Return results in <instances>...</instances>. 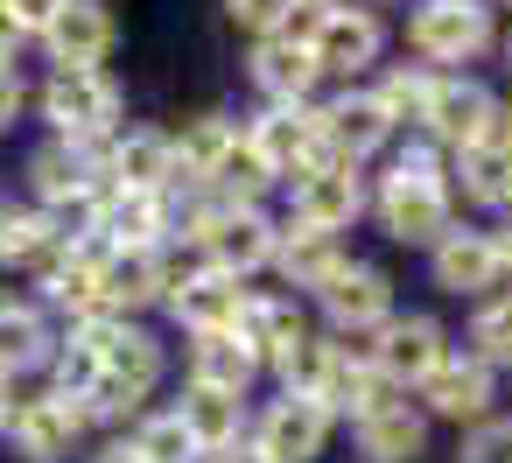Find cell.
<instances>
[{
	"mask_svg": "<svg viewBox=\"0 0 512 463\" xmlns=\"http://www.w3.org/2000/svg\"><path fill=\"white\" fill-rule=\"evenodd\" d=\"M43 358H50V323H43V309L0 295V379L36 372Z\"/></svg>",
	"mask_w": 512,
	"mask_h": 463,
	"instance_id": "29",
	"label": "cell"
},
{
	"mask_svg": "<svg viewBox=\"0 0 512 463\" xmlns=\"http://www.w3.org/2000/svg\"><path fill=\"white\" fill-rule=\"evenodd\" d=\"M379 50H386V29H379V15L372 8H330V15H316L309 22V57H316V71H365V64H379Z\"/></svg>",
	"mask_w": 512,
	"mask_h": 463,
	"instance_id": "8",
	"label": "cell"
},
{
	"mask_svg": "<svg viewBox=\"0 0 512 463\" xmlns=\"http://www.w3.org/2000/svg\"><path fill=\"white\" fill-rule=\"evenodd\" d=\"M43 43L57 71H99V57L113 50V15L99 0H64V15L43 29Z\"/></svg>",
	"mask_w": 512,
	"mask_h": 463,
	"instance_id": "18",
	"label": "cell"
},
{
	"mask_svg": "<svg viewBox=\"0 0 512 463\" xmlns=\"http://www.w3.org/2000/svg\"><path fill=\"white\" fill-rule=\"evenodd\" d=\"M92 463H148V456H141V449H134V442H113V449H99V456H92Z\"/></svg>",
	"mask_w": 512,
	"mask_h": 463,
	"instance_id": "41",
	"label": "cell"
},
{
	"mask_svg": "<svg viewBox=\"0 0 512 463\" xmlns=\"http://www.w3.org/2000/svg\"><path fill=\"white\" fill-rule=\"evenodd\" d=\"M351 428H358V456H365V463H414L421 442H428V421H421L407 400H379V407L358 414Z\"/></svg>",
	"mask_w": 512,
	"mask_h": 463,
	"instance_id": "23",
	"label": "cell"
},
{
	"mask_svg": "<svg viewBox=\"0 0 512 463\" xmlns=\"http://www.w3.org/2000/svg\"><path fill=\"white\" fill-rule=\"evenodd\" d=\"M491 400H498V379H491V365H477V358H442L435 379L421 386V407H428V414L470 421V428L491 414Z\"/></svg>",
	"mask_w": 512,
	"mask_h": 463,
	"instance_id": "16",
	"label": "cell"
},
{
	"mask_svg": "<svg viewBox=\"0 0 512 463\" xmlns=\"http://www.w3.org/2000/svg\"><path fill=\"white\" fill-rule=\"evenodd\" d=\"M358 211H365L358 162H316V169H302V176H295L288 225H309V232H344Z\"/></svg>",
	"mask_w": 512,
	"mask_h": 463,
	"instance_id": "6",
	"label": "cell"
},
{
	"mask_svg": "<svg viewBox=\"0 0 512 463\" xmlns=\"http://www.w3.org/2000/svg\"><path fill=\"white\" fill-rule=\"evenodd\" d=\"M15 113H22V71H15V64H0V134L15 127Z\"/></svg>",
	"mask_w": 512,
	"mask_h": 463,
	"instance_id": "39",
	"label": "cell"
},
{
	"mask_svg": "<svg viewBox=\"0 0 512 463\" xmlns=\"http://www.w3.org/2000/svg\"><path fill=\"white\" fill-rule=\"evenodd\" d=\"M225 15L239 22V29H253V36H274V29H288V0H225Z\"/></svg>",
	"mask_w": 512,
	"mask_h": 463,
	"instance_id": "37",
	"label": "cell"
},
{
	"mask_svg": "<svg viewBox=\"0 0 512 463\" xmlns=\"http://www.w3.org/2000/svg\"><path fill=\"white\" fill-rule=\"evenodd\" d=\"M169 309H176V323H190V337L232 330L239 309H246V281H232V274H218V267H197V274L169 281Z\"/></svg>",
	"mask_w": 512,
	"mask_h": 463,
	"instance_id": "15",
	"label": "cell"
},
{
	"mask_svg": "<svg viewBox=\"0 0 512 463\" xmlns=\"http://www.w3.org/2000/svg\"><path fill=\"white\" fill-rule=\"evenodd\" d=\"M379 225L386 239L400 246H435L449 232V190H400V183H379Z\"/></svg>",
	"mask_w": 512,
	"mask_h": 463,
	"instance_id": "22",
	"label": "cell"
},
{
	"mask_svg": "<svg viewBox=\"0 0 512 463\" xmlns=\"http://www.w3.org/2000/svg\"><path fill=\"white\" fill-rule=\"evenodd\" d=\"M274 267L295 281V288H330L351 260H344V246H337V232H309V225H288L281 232V246H274Z\"/></svg>",
	"mask_w": 512,
	"mask_h": 463,
	"instance_id": "25",
	"label": "cell"
},
{
	"mask_svg": "<svg viewBox=\"0 0 512 463\" xmlns=\"http://www.w3.org/2000/svg\"><path fill=\"white\" fill-rule=\"evenodd\" d=\"M365 358H372V372H379L386 386H428L435 365L449 358V337H442L435 316H386V323L372 330Z\"/></svg>",
	"mask_w": 512,
	"mask_h": 463,
	"instance_id": "4",
	"label": "cell"
},
{
	"mask_svg": "<svg viewBox=\"0 0 512 463\" xmlns=\"http://www.w3.org/2000/svg\"><path fill=\"white\" fill-rule=\"evenodd\" d=\"M435 85H442V78H435L428 64H400V71H386V78H379V92H372V99L386 106V120H393V127H421V120H428V106H435Z\"/></svg>",
	"mask_w": 512,
	"mask_h": 463,
	"instance_id": "32",
	"label": "cell"
},
{
	"mask_svg": "<svg viewBox=\"0 0 512 463\" xmlns=\"http://www.w3.org/2000/svg\"><path fill=\"white\" fill-rule=\"evenodd\" d=\"M64 253V232L50 211H0V267H50Z\"/></svg>",
	"mask_w": 512,
	"mask_h": 463,
	"instance_id": "30",
	"label": "cell"
},
{
	"mask_svg": "<svg viewBox=\"0 0 512 463\" xmlns=\"http://www.w3.org/2000/svg\"><path fill=\"white\" fill-rule=\"evenodd\" d=\"M246 148L274 169V176H302V169H316V162H330L323 155V127H316V106H267L253 127H246Z\"/></svg>",
	"mask_w": 512,
	"mask_h": 463,
	"instance_id": "5",
	"label": "cell"
},
{
	"mask_svg": "<svg viewBox=\"0 0 512 463\" xmlns=\"http://www.w3.org/2000/svg\"><path fill=\"white\" fill-rule=\"evenodd\" d=\"M253 351L232 337V330H204V337H190V386H211V393H239L246 400V386H253Z\"/></svg>",
	"mask_w": 512,
	"mask_h": 463,
	"instance_id": "28",
	"label": "cell"
},
{
	"mask_svg": "<svg viewBox=\"0 0 512 463\" xmlns=\"http://www.w3.org/2000/svg\"><path fill=\"white\" fill-rule=\"evenodd\" d=\"M386 183H400V190H449V162H442V148H435V141H421V148L393 155Z\"/></svg>",
	"mask_w": 512,
	"mask_h": 463,
	"instance_id": "35",
	"label": "cell"
},
{
	"mask_svg": "<svg viewBox=\"0 0 512 463\" xmlns=\"http://www.w3.org/2000/svg\"><path fill=\"white\" fill-rule=\"evenodd\" d=\"M232 337L253 351V365H281L309 330H302V309H295L288 295H246V309H239Z\"/></svg>",
	"mask_w": 512,
	"mask_h": 463,
	"instance_id": "21",
	"label": "cell"
},
{
	"mask_svg": "<svg viewBox=\"0 0 512 463\" xmlns=\"http://www.w3.org/2000/svg\"><path fill=\"white\" fill-rule=\"evenodd\" d=\"M288 8H309V15H330V8H337V0H288Z\"/></svg>",
	"mask_w": 512,
	"mask_h": 463,
	"instance_id": "44",
	"label": "cell"
},
{
	"mask_svg": "<svg viewBox=\"0 0 512 463\" xmlns=\"http://www.w3.org/2000/svg\"><path fill=\"white\" fill-rule=\"evenodd\" d=\"M8 421H15V379H0V435H8Z\"/></svg>",
	"mask_w": 512,
	"mask_h": 463,
	"instance_id": "43",
	"label": "cell"
},
{
	"mask_svg": "<svg viewBox=\"0 0 512 463\" xmlns=\"http://www.w3.org/2000/svg\"><path fill=\"white\" fill-rule=\"evenodd\" d=\"M323 71H316V57H309V22L295 29V15H288V29H274V36H260L253 43V85L274 99V106H309V85H316Z\"/></svg>",
	"mask_w": 512,
	"mask_h": 463,
	"instance_id": "7",
	"label": "cell"
},
{
	"mask_svg": "<svg viewBox=\"0 0 512 463\" xmlns=\"http://www.w3.org/2000/svg\"><path fill=\"white\" fill-rule=\"evenodd\" d=\"M505 64H512V36H505Z\"/></svg>",
	"mask_w": 512,
	"mask_h": 463,
	"instance_id": "45",
	"label": "cell"
},
{
	"mask_svg": "<svg viewBox=\"0 0 512 463\" xmlns=\"http://www.w3.org/2000/svg\"><path fill=\"white\" fill-rule=\"evenodd\" d=\"M316 127H323V155L330 162H365L372 148L393 141V120H386V106L372 92H344L337 106L316 113Z\"/></svg>",
	"mask_w": 512,
	"mask_h": 463,
	"instance_id": "13",
	"label": "cell"
},
{
	"mask_svg": "<svg viewBox=\"0 0 512 463\" xmlns=\"http://www.w3.org/2000/svg\"><path fill=\"white\" fill-rule=\"evenodd\" d=\"M407 43L421 64H470L491 50V8L484 0H421L407 22Z\"/></svg>",
	"mask_w": 512,
	"mask_h": 463,
	"instance_id": "3",
	"label": "cell"
},
{
	"mask_svg": "<svg viewBox=\"0 0 512 463\" xmlns=\"http://www.w3.org/2000/svg\"><path fill=\"white\" fill-rule=\"evenodd\" d=\"M428 274H435V288L442 295H491L505 274H498V246H491V232H477V225H449L435 246H428Z\"/></svg>",
	"mask_w": 512,
	"mask_h": 463,
	"instance_id": "9",
	"label": "cell"
},
{
	"mask_svg": "<svg viewBox=\"0 0 512 463\" xmlns=\"http://www.w3.org/2000/svg\"><path fill=\"white\" fill-rule=\"evenodd\" d=\"M491 246H498V274H512V225H498Z\"/></svg>",
	"mask_w": 512,
	"mask_h": 463,
	"instance_id": "42",
	"label": "cell"
},
{
	"mask_svg": "<svg viewBox=\"0 0 512 463\" xmlns=\"http://www.w3.org/2000/svg\"><path fill=\"white\" fill-rule=\"evenodd\" d=\"M323 442H330V414H323L316 400H295V393L267 400V414H260V428H253V449H260L267 463H316Z\"/></svg>",
	"mask_w": 512,
	"mask_h": 463,
	"instance_id": "10",
	"label": "cell"
},
{
	"mask_svg": "<svg viewBox=\"0 0 512 463\" xmlns=\"http://www.w3.org/2000/svg\"><path fill=\"white\" fill-rule=\"evenodd\" d=\"M463 463H512V421L484 414V421L463 435Z\"/></svg>",
	"mask_w": 512,
	"mask_h": 463,
	"instance_id": "36",
	"label": "cell"
},
{
	"mask_svg": "<svg viewBox=\"0 0 512 463\" xmlns=\"http://www.w3.org/2000/svg\"><path fill=\"white\" fill-rule=\"evenodd\" d=\"M169 225H176L169 197H155V190H113V183H106L99 232H106V246H113V253H155Z\"/></svg>",
	"mask_w": 512,
	"mask_h": 463,
	"instance_id": "14",
	"label": "cell"
},
{
	"mask_svg": "<svg viewBox=\"0 0 512 463\" xmlns=\"http://www.w3.org/2000/svg\"><path fill=\"white\" fill-rule=\"evenodd\" d=\"M344 358H351V344H337V337H302V344L281 358V379H288L295 400H316V407H323V393H330V379L344 372Z\"/></svg>",
	"mask_w": 512,
	"mask_h": 463,
	"instance_id": "31",
	"label": "cell"
},
{
	"mask_svg": "<svg viewBox=\"0 0 512 463\" xmlns=\"http://www.w3.org/2000/svg\"><path fill=\"white\" fill-rule=\"evenodd\" d=\"M323 309H330V323L337 330H351V337H372L386 316H393V281L379 274V267H344L330 288H323Z\"/></svg>",
	"mask_w": 512,
	"mask_h": 463,
	"instance_id": "19",
	"label": "cell"
},
{
	"mask_svg": "<svg viewBox=\"0 0 512 463\" xmlns=\"http://www.w3.org/2000/svg\"><path fill=\"white\" fill-rule=\"evenodd\" d=\"M169 414L190 428L197 456H211V449H232V442H239V428H246V400H239V393H211V386H190V393H183Z\"/></svg>",
	"mask_w": 512,
	"mask_h": 463,
	"instance_id": "26",
	"label": "cell"
},
{
	"mask_svg": "<svg viewBox=\"0 0 512 463\" xmlns=\"http://www.w3.org/2000/svg\"><path fill=\"white\" fill-rule=\"evenodd\" d=\"M43 120L57 127V141L71 148H92L120 127V85L106 71H57L43 85Z\"/></svg>",
	"mask_w": 512,
	"mask_h": 463,
	"instance_id": "2",
	"label": "cell"
},
{
	"mask_svg": "<svg viewBox=\"0 0 512 463\" xmlns=\"http://www.w3.org/2000/svg\"><path fill=\"white\" fill-rule=\"evenodd\" d=\"M204 463H267V456H260V449H253V442H232V449H211V456H204Z\"/></svg>",
	"mask_w": 512,
	"mask_h": 463,
	"instance_id": "40",
	"label": "cell"
},
{
	"mask_svg": "<svg viewBox=\"0 0 512 463\" xmlns=\"http://www.w3.org/2000/svg\"><path fill=\"white\" fill-rule=\"evenodd\" d=\"M134 449H141L148 463H197V442H190V428H183L176 414H148V421L134 428Z\"/></svg>",
	"mask_w": 512,
	"mask_h": 463,
	"instance_id": "34",
	"label": "cell"
},
{
	"mask_svg": "<svg viewBox=\"0 0 512 463\" xmlns=\"http://www.w3.org/2000/svg\"><path fill=\"white\" fill-rule=\"evenodd\" d=\"M232 148H239V127H232L225 113H197V120L169 141V155H176V183H211V176L225 169Z\"/></svg>",
	"mask_w": 512,
	"mask_h": 463,
	"instance_id": "27",
	"label": "cell"
},
{
	"mask_svg": "<svg viewBox=\"0 0 512 463\" xmlns=\"http://www.w3.org/2000/svg\"><path fill=\"white\" fill-rule=\"evenodd\" d=\"M463 197L470 204H512V106H498V120L484 127V141H470L456 155Z\"/></svg>",
	"mask_w": 512,
	"mask_h": 463,
	"instance_id": "17",
	"label": "cell"
},
{
	"mask_svg": "<svg viewBox=\"0 0 512 463\" xmlns=\"http://www.w3.org/2000/svg\"><path fill=\"white\" fill-rule=\"evenodd\" d=\"M106 183L113 190H169L176 183V155H169V134L155 127H127L113 148H106Z\"/></svg>",
	"mask_w": 512,
	"mask_h": 463,
	"instance_id": "20",
	"label": "cell"
},
{
	"mask_svg": "<svg viewBox=\"0 0 512 463\" xmlns=\"http://www.w3.org/2000/svg\"><path fill=\"white\" fill-rule=\"evenodd\" d=\"M491 120H498V99H491L477 78H442V85H435V106H428L421 127H428L435 148H456V155H463L470 141H484Z\"/></svg>",
	"mask_w": 512,
	"mask_h": 463,
	"instance_id": "12",
	"label": "cell"
},
{
	"mask_svg": "<svg viewBox=\"0 0 512 463\" xmlns=\"http://www.w3.org/2000/svg\"><path fill=\"white\" fill-rule=\"evenodd\" d=\"M99 288H106V316H127V309L169 302V267L162 253H106Z\"/></svg>",
	"mask_w": 512,
	"mask_h": 463,
	"instance_id": "24",
	"label": "cell"
},
{
	"mask_svg": "<svg viewBox=\"0 0 512 463\" xmlns=\"http://www.w3.org/2000/svg\"><path fill=\"white\" fill-rule=\"evenodd\" d=\"M8 435H15V449H22L29 463H57V456H71V442L85 435V407H78V400H64V393L15 400Z\"/></svg>",
	"mask_w": 512,
	"mask_h": 463,
	"instance_id": "11",
	"label": "cell"
},
{
	"mask_svg": "<svg viewBox=\"0 0 512 463\" xmlns=\"http://www.w3.org/2000/svg\"><path fill=\"white\" fill-rule=\"evenodd\" d=\"M155 379H162V344H155L148 330L113 323L106 344H99V386H92V400H85V421H113V414H127V407H141V400L155 393Z\"/></svg>",
	"mask_w": 512,
	"mask_h": 463,
	"instance_id": "1",
	"label": "cell"
},
{
	"mask_svg": "<svg viewBox=\"0 0 512 463\" xmlns=\"http://www.w3.org/2000/svg\"><path fill=\"white\" fill-rule=\"evenodd\" d=\"M470 358L477 365H512V295H484L470 316Z\"/></svg>",
	"mask_w": 512,
	"mask_h": 463,
	"instance_id": "33",
	"label": "cell"
},
{
	"mask_svg": "<svg viewBox=\"0 0 512 463\" xmlns=\"http://www.w3.org/2000/svg\"><path fill=\"white\" fill-rule=\"evenodd\" d=\"M0 15H8L22 36H43V29L64 15V0H0Z\"/></svg>",
	"mask_w": 512,
	"mask_h": 463,
	"instance_id": "38",
	"label": "cell"
}]
</instances>
